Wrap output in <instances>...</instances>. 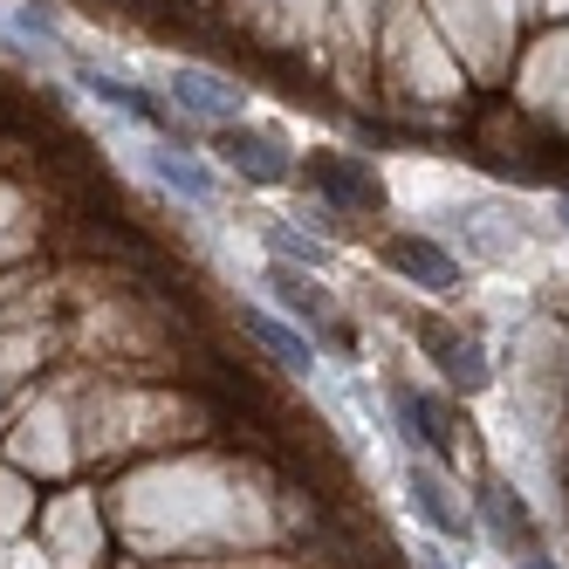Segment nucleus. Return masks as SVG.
Masks as SVG:
<instances>
[{"mask_svg":"<svg viewBox=\"0 0 569 569\" xmlns=\"http://www.w3.org/2000/svg\"><path fill=\"white\" fill-rule=\"evenodd\" d=\"M213 144H220V158H233V166L248 172V179H261V186H281V179H289V166H296V158L281 151L274 138H261V131H248V124H240V131L220 124Z\"/></svg>","mask_w":569,"mask_h":569,"instance_id":"f257e3e1","label":"nucleus"},{"mask_svg":"<svg viewBox=\"0 0 569 569\" xmlns=\"http://www.w3.org/2000/svg\"><path fill=\"white\" fill-rule=\"evenodd\" d=\"M166 90H172V103H186L192 117H207V124H233V117L248 110V103H240V90L220 83V76H207V69H172Z\"/></svg>","mask_w":569,"mask_h":569,"instance_id":"f03ea898","label":"nucleus"},{"mask_svg":"<svg viewBox=\"0 0 569 569\" xmlns=\"http://www.w3.org/2000/svg\"><path fill=\"white\" fill-rule=\"evenodd\" d=\"M69 69H76V83L97 90L103 103H117L124 117H138V124H151V131H172L166 110H158V97H151L144 83H124V76H110V69H97V62H83V56H69Z\"/></svg>","mask_w":569,"mask_h":569,"instance_id":"7ed1b4c3","label":"nucleus"},{"mask_svg":"<svg viewBox=\"0 0 569 569\" xmlns=\"http://www.w3.org/2000/svg\"><path fill=\"white\" fill-rule=\"evenodd\" d=\"M268 289L281 296V309H289V316H302L309 330H330V337L350 350V330H337V309H330V296H322L309 274H296L289 261H274V268H268Z\"/></svg>","mask_w":569,"mask_h":569,"instance_id":"20e7f679","label":"nucleus"},{"mask_svg":"<svg viewBox=\"0 0 569 569\" xmlns=\"http://www.w3.org/2000/svg\"><path fill=\"white\" fill-rule=\"evenodd\" d=\"M385 254H391V268H405L412 281H426V289H446V281H460L453 254H446V248H432L426 233H398Z\"/></svg>","mask_w":569,"mask_h":569,"instance_id":"39448f33","label":"nucleus"},{"mask_svg":"<svg viewBox=\"0 0 569 569\" xmlns=\"http://www.w3.org/2000/svg\"><path fill=\"white\" fill-rule=\"evenodd\" d=\"M248 330H254V343H268V350H274V363H281V371H296V378H309V371H316V350H309V337H302V330H289L281 316H268V309H248Z\"/></svg>","mask_w":569,"mask_h":569,"instance_id":"423d86ee","label":"nucleus"},{"mask_svg":"<svg viewBox=\"0 0 569 569\" xmlns=\"http://www.w3.org/2000/svg\"><path fill=\"white\" fill-rule=\"evenodd\" d=\"M405 487H412V508L439 528V536H453V542H467V515L446 501V480L432 473V467H405Z\"/></svg>","mask_w":569,"mask_h":569,"instance_id":"0eeeda50","label":"nucleus"},{"mask_svg":"<svg viewBox=\"0 0 569 569\" xmlns=\"http://www.w3.org/2000/svg\"><path fill=\"white\" fill-rule=\"evenodd\" d=\"M419 337H426V350L439 357V371L453 378L460 391H473V385L487 378V363H480V350H473V343H453V337H446V322H419Z\"/></svg>","mask_w":569,"mask_h":569,"instance_id":"6e6552de","label":"nucleus"},{"mask_svg":"<svg viewBox=\"0 0 569 569\" xmlns=\"http://www.w3.org/2000/svg\"><path fill=\"white\" fill-rule=\"evenodd\" d=\"M316 179L322 186H330V199H337V207H378V179L371 172H343V158H316Z\"/></svg>","mask_w":569,"mask_h":569,"instance_id":"1a4fd4ad","label":"nucleus"},{"mask_svg":"<svg viewBox=\"0 0 569 569\" xmlns=\"http://www.w3.org/2000/svg\"><path fill=\"white\" fill-rule=\"evenodd\" d=\"M391 405H398V426L412 432V446H432V453H453V439L439 432V412H432V405H426L419 391H405V385H398V398H391Z\"/></svg>","mask_w":569,"mask_h":569,"instance_id":"9d476101","label":"nucleus"},{"mask_svg":"<svg viewBox=\"0 0 569 569\" xmlns=\"http://www.w3.org/2000/svg\"><path fill=\"white\" fill-rule=\"evenodd\" d=\"M151 172H158V179H166L172 192H186V199H199V207H207V199H213V179H207V172H199V166H192V158H179L172 144H158V151H151Z\"/></svg>","mask_w":569,"mask_h":569,"instance_id":"9b49d317","label":"nucleus"},{"mask_svg":"<svg viewBox=\"0 0 569 569\" xmlns=\"http://www.w3.org/2000/svg\"><path fill=\"white\" fill-rule=\"evenodd\" d=\"M268 248H274V261H302V268H322V248H316V240L309 233H289V227H268Z\"/></svg>","mask_w":569,"mask_h":569,"instance_id":"f8f14e48","label":"nucleus"},{"mask_svg":"<svg viewBox=\"0 0 569 569\" xmlns=\"http://www.w3.org/2000/svg\"><path fill=\"white\" fill-rule=\"evenodd\" d=\"M487 508H495V521L508 528V536H521V549L536 542V528H528V515H521V501H508V487H487Z\"/></svg>","mask_w":569,"mask_h":569,"instance_id":"ddd939ff","label":"nucleus"},{"mask_svg":"<svg viewBox=\"0 0 569 569\" xmlns=\"http://www.w3.org/2000/svg\"><path fill=\"white\" fill-rule=\"evenodd\" d=\"M521 569H549V562H542V556H528V562H521Z\"/></svg>","mask_w":569,"mask_h":569,"instance_id":"4468645a","label":"nucleus"},{"mask_svg":"<svg viewBox=\"0 0 569 569\" xmlns=\"http://www.w3.org/2000/svg\"><path fill=\"white\" fill-rule=\"evenodd\" d=\"M562 220H569V199H562Z\"/></svg>","mask_w":569,"mask_h":569,"instance_id":"2eb2a0df","label":"nucleus"},{"mask_svg":"<svg viewBox=\"0 0 569 569\" xmlns=\"http://www.w3.org/2000/svg\"><path fill=\"white\" fill-rule=\"evenodd\" d=\"M426 569H446V562H426Z\"/></svg>","mask_w":569,"mask_h":569,"instance_id":"dca6fc26","label":"nucleus"}]
</instances>
